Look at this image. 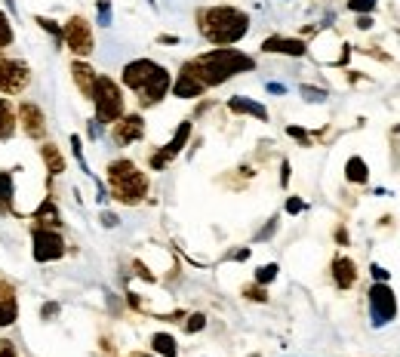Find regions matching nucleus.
Wrapping results in <instances>:
<instances>
[{
  "mask_svg": "<svg viewBox=\"0 0 400 357\" xmlns=\"http://www.w3.org/2000/svg\"><path fill=\"white\" fill-rule=\"evenodd\" d=\"M6 4H9V9H16V4H13V0H6Z\"/></svg>",
  "mask_w": 400,
  "mask_h": 357,
  "instance_id": "47",
  "label": "nucleus"
},
{
  "mask_svg": "<svg viewBox=\"0 0 400 357\" xmlns=\"http://www.w3.org/2000/svg\"><path fill=\"white\" fill-rule=\"evenodd\" d=\"M369 274H373V281H379V284H391V274H388L382 265H369Z\"/></svg>",
  "mask_w": 400,
  "mask_h": 357,
  "instance_id": "35",
  "label": "nucleus"
},
{
  "mask_svg": "<svg viewBox=\"0 0 400 357\" xmlns=\"http://www.w3.org/2000/svg\"><path fill=\"white\" fill-rule=\"evenodd\" d=\"M16 118H19V127H22V133L28 139H43L46 136V118H43V111L37 108L34 102H22L16 108Z\"/></svg>",
  "mask_w": 400,
  "mask_h": 357,
  "instance_id": "11",
  "label": "nucleus"
},
{
  "mask_svg": "<svg viewBox=\"0 0 400 357\" xmlns=\"http://www.w3.org/2000/svg\"><path fill=\"white\" fill-rule=\"evenodd\" d=\"M234 259H237V262H243V259H250V249H237V253H234Z\"/></svg>",
  "mask_w": 400,
  "mask_h": 357,
  "instance_id": "45",
  "label": "nucleus"
},
{
  "mask_svg": "<svg viewBox=\"0 0 400 357\" xmlns=\"http://www.w3.org/2000/svg\"><path fill=\"white\" fill-rule=\"evenodd\" d=\"M277 271H280V268H277L275 262L262 265L259 271H256V284H262V286H265V284H271V281H275V277H277Z\"/></svg>",
  "mask_w": 400,
  "mask_h": 357,
  "instance_id": "30",
  "label": "nucleus"
},
{
  "mask_svg": "<svg viewBox=\"0 0 400 357\" xmlns=\"http://www.w3.org/2000/svg\"><path fill=\"white\" fill-rule=\"evenodd\" d=\"M34 22L41 25V28H43L46 34H53V41H56L58 46H62V25H58V22H53V19H46V16H37Z\"/></svg>",
  "mask_w": 400,
  "mask_h": 357,
  "instance_id": "26",
  "label": "nucleus"
},
{
  "mask_svg": "<svg viewBox=\"0 0 400 357\" xmlns=\"http://www.w3.org/2000/svg\"><path fill=\"white\" fill-rule=\"evenodd\" d=\"M360 31H369V28H373L376 22H373V16H357V22H354Z\"/></svg>",
  "mask_w": 400,
  "mask_h": 357,
  "instance_id": "40",
  "label": "nucleus"
},
{
  "mask_svg": "<svg viewBox=\"0 0 400 357\" xmlns=\"http://www.w3.org/2000/svg\"><path fill=\"white\" fill-rule=\"evenodd\" d=\"M302 209H305V200L302 197H287V213L289 216H299Z\"/></svg>",
  "mask_w": 400,
  "mask_h": 357,
  "instance_id": "36",
  "label": "nucleus"
},
{
  "mask_svg": "<svg viewBox=\"0 0 400 357\" xmlns=\"http://www.w3.org/2000/svg\"><path fill=\"white\" fill-rule=\"evenodd\" d=\"M19 130V118L9 99H0V142H9Z\"/></svg>",
  "mask_w": 400,
  "mask_h": 357,
  "instance_id": "21",
  "label": "nucleus"
},
{
  "mask_svg": "<svg viewBox=\"0 0 400 357\" xmlns=\"http://www.w3.org/2000/svg\"><path fill=\"white\" fill-rule=\"evenodd\" d=\"M148 4H154V0H148Z\"/></svg>",
  "mask_w": 400,
  "mask_h": 357,
  "instance_id": "48",
  "label": "nucleus"
},
{
  "mask_svg": "<svg viewBox=\"0 0 400 357\" xmlns=\"http://www.w3.org/2000/svg\"><path fill=\"white\" fill-rule=\"evenodd\" d=\"M0 213H16V182L6 170H0Z\"/></svg>",
  "mask_w": 400,
  "mask_h": 357,
  "instance_id": "22",
  "label": "nucleus"
},
{
  "mask_svg": "<svg viewBox=\"0 0 400 357\" xmlns=\"http://www.w3.org/2000/svg\"><path fill=\"white\" fill-rule=\"evenodd\" d=\"M105 179H108L111 197L117 200V204L135 207V204H142V200L148 197V188H151L148 176H145V172L126 157L111 160L108 167H105Z\"/></svg>",
  "mask_w": 400,
  "mask_h": 357,
  "instance_id": "4",
  "label": "nucleus"
},
{
  "mask_svg": "<svg viewBox=\"0 0 400 357\" xmlns=\"http://www.w3.org/2000/svg\"><path fill=\"white\" fill-rule=\"evenodd\" d=\"M299 93H302V99L305 102H327V90H320V86H299Z\"/></svg>",
  "mask_w": 400,
  "mask_h": 357,
  "instance_id": "28",
  "label": "nucleus"
},
{
  "mask_svg": "<svg viewBox=\"0 0 400 357\" xmlns=\"http://www.w3.org/2000/svg\"><path fill=\"white\" fill-rule=\"evenodd\" d=\"M366 302H369V321H373L376 330H382L397 317V296H394V286L391 284H373L366 293Z\"/></svg>",
  "mask_w": 400,
  "mask_h": 357,
  "instance_id": "6",
  "label": "nucleus"
},
{
  "mask_svg": "<svg viewBox=\"0 0 400 357\" xmlns=\"http://www.w3.org/2000/svg\"><path fill=\"white\" fill-rule=\"evenodd\" d=\"M120 81L126 90H133L139 95L142 108H154L158 102L167 99V93L173 86V74L154 59H133L123 65Z\"/></svg>",
  "mask_w": 400,
  "mask_h": 357,
  "instance_id": "3",
  "label": "nucleus"
},
{
  "mask_svg": "<svg viewBox=\"0 0 400 357\" xmlns=\"http://www.w3.org/2000/svg\"><path fill=\"white\" fill-rule=\"evenodd\" d=\"M111 139L117 145H133L145 139V118L142 114H123L120 120L111 123Z\"/></svg>",
  "mask_w": 400,
  "mask_h": 357,
  "instance_id": "12",
  "label": "nucleus"
},
{
  "mask_svg": "<svg viewBox=\"0 0 400 357\" xmlns=\"http://www.w3.org/2000/svg\"><path fill=\"white\" fill-rule=\"evenodd\" d=\"M243 296H247L250 302H268V289L262 286V284H250V286H243Z\"/></svg>",
  "mask_w": 400,
  "mask_h": 357,
  "instance_id": "29",
  "label": "nucleus"
},
{
  "mask_svg": "<svg viewBox=\"0 0 400 357\" xmlns=\"http://www.w3.org/2000/svg\"><path fill=\"white\" fill-rule=\"evenodd\" d=\"M135 357H158V354H135Z\"/></svg>",
  "mask_w": 400,
  "mask_h": 357,
  "instance_id": "46",
  "label": "nucleus"
},
{
  "mask_svg": "<svg viewBox=\"0 0 400 357\" xmlns=\"http://www.w3.org/2000/svg\"><path fill=\"white\" fill-rule=\"evenodd\" d=\"M96 105V120L102 123V127H111L114 120H120L123 118V108H126V99H123V90H120V83L114 81V77L108 74H99L96 77V90H93V99Z\"/></svg>",
  "mask_w": 400,
  "mask_h": 357,
  "instance_id": "5",
  "label": "nucleus"
},
{
  "mask_svg": "<svg viewBox=\"0 0 400 357\" xmlns=\"http://www.w3.org/2000/svg\"><path fill=\"white\" fill-rule=\"evenodd\" d=\"M31 256L34 262H58L65 256V237L56 228H31Z\"/></svg>",
  "mask_w": 400,
  "mask_h": 357,
  "instance_id": "8",
  "label": "nucleus"
},
{
  "mask_svg": "<svg viewBox=\"0 0 400 357\" xmlns=\"http://www.w3.org/2000/svg\"><path fill=\"white\" fill-rule=\"evenodd\" d=\"M16 41V31H13V25H9V19H6V13L0 9V53L6 50L9 43Z\"/></svg>",
  "mask_w": 400,
  "mask_h": 357,
  "instance_id": "25",
  "label": "nucleus"
},
{
  "mask_svg": "<svg viewBox=\"0 0 400 357\" xmlns=\"http://www.w3.org/2000/svg\"><path fill=\"white\" fill-rule=\"evenodd\" d=\"M287 136H292L296 142H302V145H305V148L311 145V136H308V133L302 130V127H287Z\"/></svg>",
  "mask_w": 400,
  "mask_h": 357,
  "instance_id": "34",
  "label": "nucleus"
},
{
  "mask_svg": "<svg viewBox=\"0 0 400 357\" xmlns=\"http://www.w3.org/2000/svg\"><path fill=\"white\" fill-rule=\"evenodd\" d=\"M19 321V296H16V286L0 277V330L13 326Z\"/></svg>",
  "mask_w": 400,
  "mask_h": 357,
  "instance_id": "14",
  "label": "nucleus"
},
{
  "mask_svg": "<svg viewBox=\"0 0 400 357\" xmlns=\"http://www.w3.org/2000/svg\"><path fill=\"white\" fill-rule=\"evenodd\" d=\"M329 277H333V284L339 289H351V286L357 284V265H354V259L339 253L333 262H329Z\"/></svg>",
  "mask_w": 400,
  "mask_h": 357,
  "instance_id": "16",
  "label": "nucleus"
},
{
  "mask_svg": "<svg viewBox=\"0 0 400 357\" xmlns=\"http://www.w3.org/2000/svg\"><path fill=\"white\" fill-rule=\"evenodd\" d=\"M96 13H99V25L108 28V25H111V16H114L111 0H99V4H96Z\"/></svg>",
  "mask_w": 400,
  "mask_h": 357,
  "instance_id": "31",
  "label": "nucleus"
},
{
  "mask_svg": "<svg viewBox=\"0 0 400 357\" xmlns=\"http://www.w3.org/2000/svg\"><path fill=\"white\" fill-rule=\"evenodd\" d=\"M31 83V68L22 59L0 56V95H19Z\"/></svg>",
  "mask_w": 400,
  "mask_h": 357,
  "instance_id": "9",
  "label": "nucleus"
},
{
  "mask_svg": "<svg viewBox=\"0 0 400 357\" xmlns=\"http://www.w3.org/2000/svg\"><path fill=\"white\" fill-rule=\"evenodd\" d=\"M102 225L105 228H117V225H120V219H117L114 213H102Z\"/></svg>",
  "mask_w": 400,
  "mask_h": 357,
  "instance_id": "41",
  "label": "nucleus"
},
{
  "mask_svg": "<svg viewBox=\"0 0 400 357\" xmlns=\"http://www.w3.org/2000/svg\"><path fill=\"white\" fill-rule=\"evenodd\" d=\"M194 22L200 37L212 46H234L250 34V16L237 6H200Z\"/></svg>",
  "mask_w": 400,
  "mask_h": 357,
  "instance_id": "2",
  "label": "nucleus"
},
{
  "mask_svg": "<svg viewBox=\"0 0 400 357\" xmlns=\"http://www.w3.org/2000/svg\"><path fill=\"white\" fill-rule=\"evenodd\" d=\"M262 50L265 53H280V56H292V59H302L308 53V43L299 41V37H284V34H271L262 41Z\"/></svg>",
  "mask_w": 400,
  "mask_h": 357,
  "instance_id": "13",
  "label": "nucleus"
},
{
  "mask_svg": "<svg viewBox=\"0 0 400 357\" xmlns=\"http://www.w3.org/2000/svg\"><path fill=\"white\" fill-rule=\"evenodd\" d=\"M56 314H58V302H46L43 305V321H53Z\"/></svg>",
  "mask_w": 400,
  "mask_h": 357,
  "instance_id": "39",
  "label": "nucleus"
},
{
  "mask_svg": "<svg viewBox=\"0 0 400 357\" xmlns=\"http://www.w3.org/2000/svg\"><path fill=\"white\" fill-rule=\"evenodd\" d=\"M34 228H56V231H62V213H58V207H56L53 197H43V204L34 209Z\"/></svg>",
  "mask_w": 400,
  "mask_h": 357,
  "instance_id": "19",
  "label": "nucleus"
},
{
  "mask_svg": "<svg viewBox=\"0 0 400 357\" xmlns=\"http://www.w3.org/2000/svg\"><path fill=\"white\" fill-rule=\"evenodd\" d=\"M203 326H207V317H203V314L198 311V314H191L188 321H185V333H200Z\"/></svg>",
  "mask_w": 400,
  "mask_h": 357,
  "instance_id": "33",
  "label": "nucleus"
},
{
  "mask_svg": "<svg viewBox=\"0 0 400 357\" xmlns=\"http://www.w3.org/2000/svg\"><path fill=\"white\" fill-rule=\"evenodd\" d=\"M71 77H74V86L83 99H93V90H96V68L86 59H74L71 62Z\"/></svg>",
  "mask_w": 400,
  "mask_h": 357,
  "instance_id": "17",
  "label": "nucleus"
},
{
  "mask_svg": "<svg viewBox=\"0 0 400 357\" xmlns=\"http://www.w3.org/2000/svg\"><path fill=\"white\" fill-rule=\"evenodd\" d=\"M0 357H19L16 354V345L9 339H0Z\"/></svg>",
  "mask_w": 400,
  "mask_h": 357,
  "instance_id": "38",
  "label": "nucleus"
},
{
  "mask_svg": "<svg viewBox=\"0 0 400 357\" xmlns=\"http://www.w3.org/2000/svg\"><path fill=\"white\" fill-rule=\"evenodd\" d=\"M151 348L158 357H179V345H175V339L170 333H154L151 336Z\"/></svg>",
  "mask_w": 400,
  "mask_h": 357,
  "instance_id": "24",
  "label": "nucleus"
},
{
  "mask_svg": "<svg viewBox=\"0 0 400 357\" xmlns=\"http://www.w3.org/2000/svg\"><path fill=\"white\" fill-rule=\"evenodd\" d=\"M71 151H74V160L81 163V170L90 172V167H86V157H83V139L81 136H71Z\"/></svg>",
  "mask_w": 400,
  "mask_h": 357,
  "instance_id": "32",
  "label": "nucleus"
},
{
  "mask_svg": "<svg viewBox=\"0 0 400 357\" xmlns=\"http://www.w3.org/2000/svg\"><path fill=\"white\" fill-rule=\"evenodd\" d=\"M280 185H284V188L289 185V163H287V160L280 163Z\"/></svg>",
  "mask_w": 400,
  "mask_h": 357,
  "instance_id": "42",
  "label": "nucleus"
},
{
  "mask_svg": "<svg viewBox=\"0 0 400 357\" xmlns=\"http://www.w3.org/2000/svg\"><path fill=\"white\" fill-rule=\"evenodd\" d=\"M336 240L345 247V244H348V231H345V228H336Z\"/></svg>",
  "mask_w": 400,
  "mask_h": 357,
  "instance_id": "44",
  "label": "nucleus"
},
{
  "mask_svg": "<svg viewBox=\"0 0 400 357\" xmlns=\"http://www.w3.org/2000/svg\"><path fill=\"white\" fill-rule=\"evenodd\" d=\"M185 68L198 77L207 90H212V86L228 83L231 77L252 71L256 68V59L247 56V53H240V50H231V46H216V50H207V53L188 59Z\"/></svg>",
  "mask_w": 400,
  "mask_h": 357,
  "instance_id": "1",
  "label": "nucleus"
},
{
  "mask_svg": "<svg viewBox=\"0 0 400 357\" xmlns=\"http://www.w3.org/2000/svg\"><path fill=\"white\" fill-rule=\"evenodd\" d=\"M351 13H357V16H373V9L379 6V0H348L345 4Z\"/></svg>",
  "mask_w": 400,
  "mask_h": 357,
  "instance_id": "27",
  "label": "nucleus"
},
{
  "mask_svg": "<svg viewBox=\"0 0 400 357\" xmlns=\"http://www.w3.org/2000/svg\"><path fill=\"white\" fill-rule=\"evenodd\" d=\"M228 111L231 114H247V118H256L262 123L268 120V108H265V105L256 102V99H247V95H231V99H228Z\"/></svg>",
  "mask_w": 400,
  "mask_h": 357,
  "instance_id": "18",
  "label": "nucleus"
},
{
  "mask_svg": "<svg viewBox=\"0 0 400 357\" xmlns=\"http://www.w3.org/2000/svg\"><path fill=\"white\" fill-rule=\"evenodd\" d=\"M277 222H280L277 216H275V219H271V222H268V225H265V228H262V231H259V240H268L271 234H275V231H277Z\"/></svg>",
  "mask_w": 400,
  "mask_h": 357,
  "instance_id": "37",
  "label": "nucleus"
},
{
  "mask_svg": "<svg viewBox=\"0 0 400 357\" xmlns=\"http://www.w3.org/2000/svg\"><path fill=\"white\" fill-rule=\"evenodd\" d=\"M268 93H275V95H284V93H287V86H284V83H268Z\"/></svg>",
  "mask_w": 400,
  "mask_h": 357,
  "instance_id": "43",
  "label": "nucleus"
},
{
  "mask_svg": "<svg viewBox=\"0 0 400 357\" xmlns=\"http://www.w3.org/2000/svg\"><path fill=\"white\" fill-rule=\"evenodd\" d=\"M345 179L351 182V185H366V182H369V167H366V160L360 157V154L348 157V163H345Z\"/></svg>",
  "mask_w": 400,
  "mask_h": 357,
  "instance_id": "23",
  "label": "nucleus"
},
{
  "mask_svg": "<svg viewBox=\"0 0 400 357\" xmlns=\"http://www.w3.org/2000/svg\"><path fill=\"white\" fill-rule=\"evenodd\" d=\"M191 130H194V123H191V120H182L179 127H175L173 139H170L167 145H163L160 151H154V154H151V160H148V163H151V170H167L170 163H173V160L182 154V148H185V145H188V139H191Z\"/></svg>",
  "mask_w": 400,
  "mask_h": 357,
  "instance_id": "10",
  "label": "nucleus"
},
{
  "mask_svg": "<svg viewBox=\"0 0 400 357\" xmlns=\"http://www.w3.org/2000/svg\"><path fill=\"white\" fill-rule=\"evenodd\" d=\"M41 157H43L46 172H50L53 179H56V176H62V172H65V154H62V148H58V145L43 142V145H41Z\"/></svg>",
  "mask_w": 400,
  "mask_h": 357,
  "instance_id": "20",
  "label": "nucleus"
},
{
  "mask_svg": "<svg viewBox=\"0 0 400 357\" xmlns=\"http://www.w3.org/2000/svg\"><path fill=\"white\" fill-rule=\"evenodd\" d=\"M170 93L175 95V99H200L203 93H207V86H203L198 77H194L188 68H179V74H175V81H173V86H170Z\"/></svg>",
  "mask_w": 400,
  "mask_h": 357,
  "instance_id": "15",
  "label": "nucleus"
},
{
  "mask_svg": "<svg viewBox=\"0 0 400 357\" xmlns=\"http://www.w3.org/2000/svg\"><path fill=\"white\" fill-rule=\"evenodd\" d=\"M62 43L71 50L77 59H86L96 46V37H93V25L86 22L83 16H71L68 22L62 25Z\"/></svg>",
  "mask_w": 400,
  "mask_h": 357,
  "instance_id": "7",
  "label": "nucleus"
}]
</instances>
